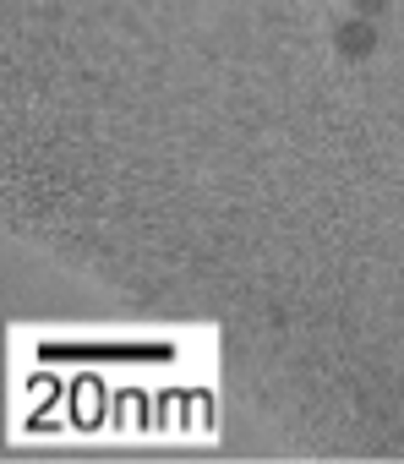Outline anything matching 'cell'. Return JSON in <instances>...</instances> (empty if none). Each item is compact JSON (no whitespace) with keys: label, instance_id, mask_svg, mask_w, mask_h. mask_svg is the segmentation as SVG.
Returning a JSON list of instances; mask_svg holds the SVG:
<instances>
[{"label":"cell","instance_id":"2","mask_svg":"<svg viewBox=\"0 0 404 464\" xmlns=\"http://www.w3.org/2000/svg\"><path fill=\"white\" fill-rule=\"evenodd\" d=\"M393 0H350V17H366V23H382Z\"/></svg>","mask_w":404,"mask_h":464},{"label":"cell","instance_id":"1","mask_svg":"<svg viewBox=\"0 0 404 464\" xmlns=\"http://www.w3.org/2000/svg\"><path fill=\"white\" fill-rule=\"evenodd\" d=\"M333 50H339L344 61H366V55H377V23H366V17H344V23H333Z\"/></svg>","mask_w":404,"mask_h":464}]
</instances>
